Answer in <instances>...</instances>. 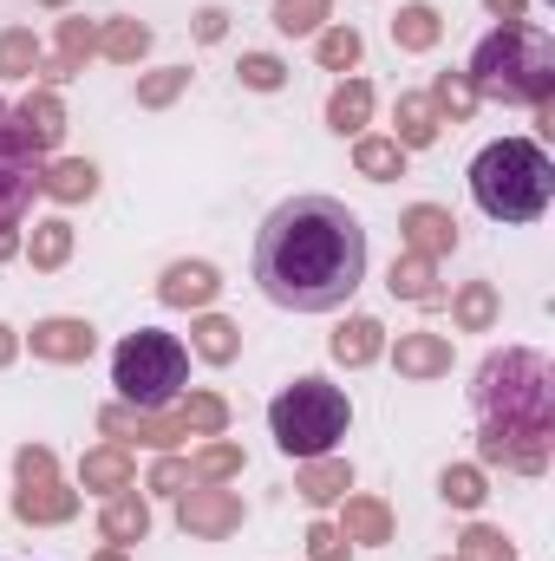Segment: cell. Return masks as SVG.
I'll return each mask as SVG.
<instances>
[{
  "label": "cell",
  "instance_id": "cell-14",
  "mask_svg": "<svg viewBox=\"0 0 555 561\" xmlns=\"http://www.w3.org/2000/svg\"><path fill=\"white\" fill-rule=\"evenodd\" d=\"M216 294H223V275L209 262H170L163 280H157V300L163 307H209Z\"/></svg>",
  "mask_w": 555,
  "mask_h": 561
},
{
  "label": "cell",
  "instance_id": "cell-20",
  "mask_svg": "<svg viewBox=\"0 0 555 561\" xmlns=\"http://www.w3.org/2000/svg\"><path fill=\"white\" fill-rule=\"evenodd\" d=\"M438 131H444L438 105H431L424 92H399V112H393V144H399V150H424V144H438Z\"/></svg>",
  "mask_w": 555,
  "mask_h": 561
},
{
  "label": "cell",
  "instance_id": "cell-21",
  "mask_svg": "<svg viewBox=\"0 0 555 561\" xmlns=\"http://www.w3.org/2000/svg\"><path fill=\"white\" fill-rule=\"evenodd\" d=\"M366 118H373V85H366V79H340L333 99H327V131L366 138Z\"/></svg>",
  "mask_w": 555,
  "mask_h": 561
},
{
  "label": "cell",
  "instance_id": "cell-31",
  "mask_svg": "<svg viewBox=\"0 0 555 561\" xmlns=\"http://www.w3.org/2000/svg\"><path fill=\"white\" fill-rule=\"evenodd\" d=\"M99 53L118 59V66H138L144 53H150V26L144 20H105L99 26Z\"/></svg>",
  "mask_w": 555,
  "mask_h": 561
},
{
  "label": "cell",
  "instance_id": "cell-47",
  "mask_svg": "<svg viewBox=\"0 0 555 561\" xmlns=\"http://www.w3.org/2000/svg\"><path fill=\"white\" fill-rule=\"evenodd\" d=\"M13 353H20V333H13V327H0V366H13Z\"/></svg>",
  "mask_w": 555,
  "mask_h": 561
},
{
  "label": "cell",
  "instance_id": "cell-2",
  "mask_svg": "<svg viewBox=\"0 0 555 561\" xmlns=\"http://www.w3.org/2000/svg\"><path fill=\"white\" fill-rule=\"evenodd\" d=\"M471 412H477V457L543 477L555 450V366L530 346L490 353L477 366L471 386Z\"/></svg>",
  "mask_w": 555,
  "mask_h": 561
},
{
  "label": "cell",
  "instance_id": "cell-3",
  "mask_svg": "<svg viewBox=\"0 0 555 561\" xmlns=\"http://www.w3.org/2000/svg\"><path fill=\"white\" fill-rule=\"evenodd\" d=\"M471 196L490 222H536L555 203V163L543 144L530 138H497L477 150L471 163Z\"/></svg>",
  "mask_w": 555,
  "mask_h": 561
},
{
  "label": "cell",
  "instance_id": "cell-24",
  "mask_svg": "<svg viewBox=\"0 0 555 561\" xmlns=\"http://www.w3.org/2000/svg\"><path fill=\"white\" fill-rule=\"evenodd\" d=\"M39 190H46L53 203H66V209H72V203H92V196H99V163H86V157H59V163L39 176Z\"/></svg>",
  "mask_w": 555,
  "mask_h": 561
},
{
  "label": "cell",
  "instance_id": "cell-43",
  "mask_svg": "<svg viewBox=\"0 0 555 561\" xmlns=\"http://www.w3.org/2000/svg\"><path fill=\"white\" fill-rule=\"evenodd\" d=\"M150 490H163V496H177V490H190V463H183V457H170V450H163V463H157V470H150Z\"/></svg>",
  "mask_w": 555,
  "mask_h": 561
},
{
  "label": "cell",
  "instance_id": "cell-19",
  "mask_svg": "<svg viewBox=\"0 0 555 561\" xmlns=\"http://www.w3.org/2000/svg\"><path fill=\"white\" fill-rule=\"evenodd\" d=\"M294 490H301L314 510H327V503H340V496L353 490V470H347V457H333V450H327V457H307V463H301Z\"/></svg>",
  "mask_w": 555,
  "mask_h": 561
},
{
  "label": "cell",
  "instance_id": "cell-48",
  "mask_svg": "<svg viewBox=\"0 0 555 561\" xmlns=\"http://www.w3.org/2000/svg\"><path fill=\"white\" fill-rule=\"evenodd\" d=\"M92 561H132V556H125V549H99Z\"/></svg>",
  "mask_w": 555,
  "mask_h": 561
},
{
  "label": "cell",
  "instance_id": "cell-32",
  "mask_svg": "<svg viewBox=\"0 0 555 561\" xmlns=\"http://www.w3.org/2000/svg\"><path fill=\"white\" fill-rule=\"evenodd\" d=\"M353 170L373 183H393V176H406V150L393 138H353Z\"/></svg>",
  "mask_w": 555,
  "mask_h": 561
},
{
  "label": "cell",
  "instance_id": "cell-9",
  "mask_svg": "<svg viewBox=\"0 0 555 561\" xmlns=\"http://www.w3.org/2000/svg\"><path fill=\"white\" fill-rule=\"evenodd\" d=\"M177 523H183V536H196V542H223V536L242 529V496L223 490V483L177 490Z\"/></svg>",
  "mask_w": 555,
  "mask_h": 561
},
{
  "label": "cell",
  "instance_id": "cell-25",
  "mask_svg": "<svg viewBox=\"0 0 555 561\" xmlns=\"http://www.w3.org/2000/svg\"><path fill=\"white\" fill-rule=\"evenodd\" d=\"M438 39H444V13H438L431 0H406L399 20H393V46H399V53H431Z\"/></svg>",
  "mask_w": 555,
  "mask_h": 561
},
{
  "label": "cell",
  "instance_id": "cell-12",
  "mask_svg": "<svg viewBox=\"0 0 555 561\" xmlns=\"http://www.w3.org/2000/svg\"><path fill=\"white\" fill-rule=\"evenodd\" d=\"M399 236H406V255H424V262H444L457 249V216L438 209V203H412L399 216Z\"/></svg>",
  "mask_w": 555,
  "mask_h": 561
},
{
  "label": "cell",
  "instance_id": "cell-17",
  "mask_svg": "<svg viewBox=\"0 0 555 561\" xmlns=\"http://www.w3.org/2000/svg\"><path fill=\"white\" fill-rule=\"evenodd\" d=\"M79 483H86V490H99V496H118V490H132V483H138V463H132V450H125V444H99V450H86Z\"/></svg>",
  "mask_w": 555,
  "mask_h": 561
},
{
  "label": "cell",
  "instance_id": "cell-22",
  "mask_svg": "<svg viewBox=\"0 0 555 561\" xmlns=\"http://www.w3.org/2000/svg\"><path fill=\"white\" fill-rule=\"evenodd\" d=\"M327 353H333L340 366H373V359L386 353V327H380L373 313H353V320L327 340Z\"/></svg>",
  "mask_w": 555,
  "mask_h": 561
},
{
  "label": "cell",
  "instance_id": "cell-15",
  "mask_svg": "<svg viewBox=\"0 0 555 561\" xmlns=\"http://www.w3.org/2000/svg\"><path fill=\"white\" fill-rule=\"evenodd\" d=\"M92 53H99V26H92V20H59V46H53V59L39 66V72H46V85L79 79Z\"/></svg>",
  "mask_w": 555,
  "mask_h": 561
},
{
  "label": "cell",
  "instance_id": "cell-8",
  "mask_svg": "<svg viewBox=\"0 0 555 561\" xmlns=\"http://www.w3.org/2000/svg\"><path fill=\"white\" fill-rule=\"evenodd\" d=\"M39 176H46L39 150L26 144L20 118H13V105L0 99V222H20V216L33 209V196H39Z\"/></svg>",
  "mask_w": 555,
  "mask_h": 561
},
{
  "label": "cell",
  "instance_id": "cell-23",
  "mask_svg": "<svg viewBox=\"0 0 555 561\" xmlns=\"http://www.w3.org/2000/svg\"><path fill=\"white\" fill-rule=\"evenodd\" d=\"M340 536H347V542H360V549H386V542H393V510H386L380 496H347Z\"/></svg>",
  "mask_w": 555,
  "mask_h": 561
},
{
  "label": "cell",
  "instance_id": "cell-6",
  "mask_svg": "<svg viewBox=\"0 0 555 561\" xmlns=\"http://www.w3.org/2000/svg\"><path fill=\"white\" fill-rule=\"evenodd\" d=\"M112 386H118V405H138V412H163L183 399L190 386V353L183 340L157 333V327H138L132 340H118L112 353Z\"/></svg>",
  "mask_w": 555,
  "mask_h": 561
},
{
  "label": "cell",
  "instance_id": "cell-46",
  "mask_svg": "<svg viewBox=\"0 0 555 561\" xmlns=\"http://www.w3.org/2000/svg\"><path fill=\"white\" fill-rule=\"evenodd\" d=\"M20 242H26V236H20V222H0V262H13V255H20Z\"/></svg>",
  "mask_w": 555,
  "mask_h": 561
},
{
  "label": "cell",
  "instance_id": "cell-13",
  "mask_svg": "<svg viewBox=\"0 0 555 561\" xmlns=\"http://www.w3.org/2000/svg\"><path fill=\"white\" fill-rule=\"evenodd\" d=\"M13 118H20V131H26V144H33L39 157L59 150V138H66V105H59L53 85H33V92L13 105Z\"/></svg>",
  "mask_w": 555,
  "mask_h": 561
},
{
  "label": "cell",
  "instance_id": "cell-5",
  "mask_svg": "<svg viewBox=\"0 0 555 561\" xmlns=\"http://www.w3.org/2000/svg\"><path fill=\"white\" fill-rule=\"evenodd\" d=\"M347 424H353V405H347V392L340 386H327V379H314V373H301L294 386H281L275 405H269V431H275V444L287 457H327L340 437H347Z\"/></svg>",
  "mask_w": 555,
  "mask_h": 561
},
{
  "label": "cell",
  "instance_id": "cell-30",
  "mask_svg": "<svg viewBox=\"0 0 555 561\" xmlns=\"http://www.w3.org/2000/svg\"><path fill=\"white\" fill-rule=\"evenodd\" d=\"M360 53H366L360 26H320V33H314V59H320L327 72H353V66H360Z\"/></svg>",
  "mask_w": 555,
  "mask_h": 561
},
{
  "label": "cell",
  "instance_id": "cell-45",
  "mask_svg": "<svg viewBox=\"0 0 555 561\" xmlns=\"http://www.w3.org/2000/svg\"><path fill=\"white\" fill-rule=\"evenodd\" d=\"M484 7H490L503 26H523V13H530V0H484Z\"/></svg>",
  "mask_w": 555,
  "mask_h": 561
},
{
  "label": "cell",
  "instance_id": "cell-42",
  "mask_svg": "<svg viewBox=\"0 0 555 561\" xmlns=\"http://www.w3.org/2000/svg\"><path fill=\"white\" fill-rule=\"evenodd\" d=\"M347 549H353V542H347L333 523H314V529H307V556L314 561H347Z\"/></svg>",
  "mask_w": 555,
  "mask_h": 561
},
{
  "label": "cell",
  "instance_id": "cell-40",
  "mask_svg": "<svg viewBox=\"0 0 555 561\" xmlns=\"http://www.w3.org/2000/svg\"><path fill=\"white\" fill-rule=\"evenodd\" d=\"M327 13H333V0H275V26L287 33V39L320 33V26H327Z\"/></svg>",
  "mask_w": 555,
  "mask_h": 561
},
{
  "label": "cell",
  "instance_id": "cell-1",
  "mask_svg": "<svg viewBox=\"0 0 555 561\" xmlns=\"http://www.w3.org/2000/svg\"><path fill=\"white\" fill-rule=\"evenodd\" d=\"M366 280V229L340 196H287L256 236V287L287 313H333Z\"/></svg>",
  "mask_w": 555,
  "mask_h": 561
},
{
  "label": "cell",
  "instance_id": "cell-29",
  "mask_svg": "<svg viewBox=\"0 0 555 561\" xmlns=\"http://www.w3.org/2000/svg\"><path fill=\"white\" fill-rule=\"evenodd\" d=\"M497 313H503V307H497V287H490V280H464L457 300H451V320H457L464 333H490Z\"/></svg>",
  "mask_w": 555,
  "mask_h": 561
},
{
  "label": "cell",
  "instance_id": "cell-7",
  "mask_svg": "<svg viewBox=\"0 0 555 561\" xmlns=\"http://www.w3.org/2000/svg\"><path fill=\"white\" fill-rule=\"evenodd\" d=\"M13 477H20V490H13V516H20V523L53 529V523H72V516H79V490L59 483V463H53L46 444H20Z\"/></svg>",
  "mask_w": 555,
  "mask_h": 561
},
{
  "label": "cell",
  "instance_id": "cell-16",
  "mask_svg": "<svg viewBox=\"0 0 555 561\" xmlns=\"http://www.w3.org/2000/svg\"><path fill=\"white\" fill-rule=\"evenodd\" d=\"M393 366H399V379H444L451 373V340L444 333H399Z\"/></svg>",
  "mask_w": 555,
  "mask_h": 561
},
{
  "label": "cell",
  "instance_id": "cell-39",
  "mask_svg": "<svg viewBox=\"0 0 555 561\" xmlns=\"http://www.w3.org/2000/svg\"><path fill=\"white\" fill-rule=\"evenodd\" d=\"M183 85H190V66L144 72V79H138V105H144V112H163V105H177V99H183Z\"/></svg>",
  "mask_w": 555,
  "mask_h": 561
},
{
  "label": "cell",
  "instance_id": "cell-37",
  "mask_svg": "<svg viewBox=\"0 0 555 561\" xmlns=\"http://www.w3.org/2000/svg\"><path fill=\"white\" fill-rule=\"evenodd\" d=\"M438 496H444L451 510H477L490 490H484V470H477V463H444V477H438Z\"/></svg>",
  "mask_w": 555,
  "mask_h": 561
},
{
  "label": "cell",
  "instance_id": "cell-44",
  "mask_svg": "<svg viewBox=\"0 0 555 561\" xmlns=\"http://www.w3.org/2000/svg\"><path fill=\"white\" fill-rule=\"evenodd\" d=\"M190 26H196V39H203V46H216V39L229 33V13H223V7H203V13H196Z\"/></svg>",
  "mask_w": 555,
  "mask_h": 561
},
{
  "label": "cell",
  "instance_id": "cell-36",
  "mask_svg": "<svg viewBox=\"0 0 555 561\" xmlns=\"http://www.w3.org/2000/svg\"><path fill=\"white\" fill-rule=\"evenodd\" d=\"M242 470V450L229 444V437H216V444H203L196 457H190V483H229Z\"/></svg>",
  "mask_w": 555,
  "mask_h": 561
},
{
  "label": "cell",
  "instance_id": "cell-38",
  "mask_svg": "<svg viewBox=\"0 0 555 561\" xmlns=\"http://www.w3.org/2000/svg\"><path fill=\"white\" fill-rule=\"evenodd\" d=\"M457 561H517V542L503 529H490V523H471L457 536Z\"/></svg>",
  "mask_w": 555,
  "mask_h": 561
},
{
  "label": "cell",
  "instance_id": "cell-49",
  "mask_svg": "<svg viewBox=\"0 0 555 561\" xmlns=\"http://www.w3.org/2000/svg\"><path fill=\"white\" fill-rule=\"evenodd\" d=\"M39 7H66V0H39Z\"/></svg>",
  "mask_w": 555,
  "mask_h": 561
},
{
  "label": "cell",
  "instance_id": "cell-34",
  "mask_svg": "<svg viewBox=\"0 0 555 561\" xmlns=\"http://www.w3.org/2000/svg\"><path fill=\"white\" fill-rule=\"evenodd\" d=\"M177 419L190 437H223V424H229V405L216 399V392H183L177 399Z\"/></svg>",
  "mask_w": 555,
  "mask_h": 561
},
{
  "label": "cell",
  "instance_id": "cell-18",
  "mask_svg": "<svg viewBox=\"0 0 555 561\" xmlns=\"http://www.w3.org/2000/svg\"><path fill=\"white\" fill-rule=\"evenodd\" d=\"M99 536H105L112 549H132V542H144V536H150V503H144L138 490H118V496H105Z\"/></svg>",
  "mask_w": 555,
  "mask_h": 561
},
{
  "label": "cell",
  "instance_id": "cell-11",
  "mask_svg": "<svg viewBox=\"0 0 555 561\" xmlns=\"http://www.w3.org/2000/svg\"><path fill=\"white\" fill-rule=\"evenodd\" d=\"M26 346H33V359L86 366V359L99 353V327H92V320H72V313H53V320H39V327L26 333Z\"/></svg>",
  "mask_w": 555,
  "mask_h": 561
},
{
  "label": "cell",
  "instance_id": "cell-35",
  "mask_svg": "<svg viewBox=\"0 0 555 561\" xmlns=\"http://www.w3.org/2000/svg\"><path fill=\"white\" fill-rule=\"evenodd\" d=\"M39 72V39L33 26H7L0 33V79H33Z\"/></svg>",
  "mask_w": 555,
  "mask_h": 561
},
{
  "label": "cell",
  "instance_id": "cell-41",
  "mask_svg": "<svg viewBox=\"0 0 555 561\" xmlns=\"http://www.w3.org/2000/svg\"><path fill=\"white\" fill-rule=\"evenodd\" d=\"M236 72H242V85H249V92H281V85H287V66H281L275 53H242V66H236Z\"/></svg>",
  "mask_w": 555,
  "mask_h": 561
},
{
  "label": "cell",
  "instance_id": "cell-10",
  "mask_svg": "<svg viewBox=\"0 0 555 561\" xmlns=\"http://www.w3.org/2000/svg\"><path fill=\"white\" fill-rule=\"evenodd\" d=\"M99 431L112 437V444H150V450H177L190 431L177 412H138V405H105L99 412Z\"/></svg>",
  "mask_w": 555,
  "mask_h": 561
},
{
  "label": "cell",
  "instance_id": "cell-26",
  "mask_svg": "<svg viewBox=\"0 0 555 561\" xmlns=\"http://www.w3.org/2000/svg\"><path fill=\"white\" fill-rule=\"evenodd\" d=\"M20 249H26V262H33L39 275H53V268L72 262V222H66V216H46V222H33V236H26Z\"/></svg>",
  "mask_w": 555,
  "mask_h": 561
},
{
  "label": "cell",
  "instance_id": "cell-4",
  "mask_svg": "<svg viewBox=\"0 0 555 561\" xmlns=\"http://www.w3.org/2000/svg\"><path fill=\"white\" fill-rule=\"evenodd\" d=\"M464 79L477 85V99H503V105H550L555 99V46L536 26H497L477 39Z\"/></svg>",
  "mask_w": 555,
  "mask_h": 561
},
{
  "label": "cell",
  "instance_id": "cell-33",
  "mask_svg": "<svg viewBox=\"0 0 555 561\" xmlns=\"http://www.w3.org/2000/svg\"><path fill=\"white\" fill-rule=\"evenodd\" d=\"M386 287L399 294V300H438V262H424V255H399L393 262V275H386Z\"/></svg>",
  "mask_w": 555,
  "mask_h": 561
},
{
  "label": "cell",
  "instance_id": "cell-27",
  "mask_svg": "<svg viewBox=\"0 0 555 561\" xmlns=\"http://www.w3.org/2000/svg\"><path fill=\"white\" fill-rule=\"evenodd\" d=\"M190 353H196V359H209V366H229V359L242 353V327H236V320H223V313H203V320L190 327Z\"/></svg>",
  "mask_w": 555,
  "mask_h": 561
},
{
  "label": "cell",
  "instance_id": "cell-28",
  "mask_svg": "<svg viewBox=\"0 0 555 561\" xmlns=\"http://www.w3.org/2000/svg\"><path fill=\"white\" fill-rule=\"evenodd\" d=\"M424 99H431V105H438V118H451V125H471V118H477V105H484V99H477V85H471L464 72H438Z\"/></svg>",
  "mask_w": 555,
  "mask_h": 561
}]
</instances>
